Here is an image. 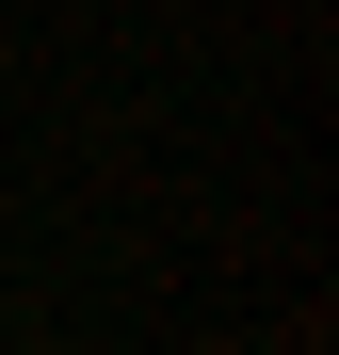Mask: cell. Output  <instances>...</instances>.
<instances>
[]
</instances>
